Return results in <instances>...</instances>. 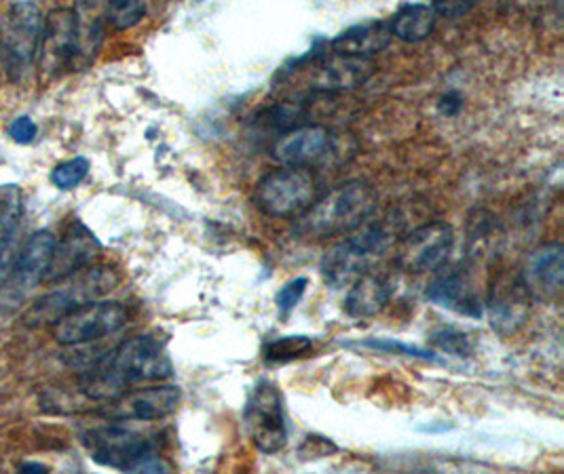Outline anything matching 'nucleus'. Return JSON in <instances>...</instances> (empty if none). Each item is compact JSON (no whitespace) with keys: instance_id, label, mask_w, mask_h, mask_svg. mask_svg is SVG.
Masks as SVG:
<instances>
[{"instance_id":"5","label":"nucleus","mask_w":564,"mask_h":474,"mask_svg":"<svg viewBox=\"0 0 564 474\" xmlns=\"http://www.w3.org/2000/svg\"><path fill=\"white\" fill-rule=\"evenodd\" d=\"M83 445L91 460L123 473H167L153 439L126 426H100L83 434Z\"/></svg>"},{"instance_id":"29","label":"nucleus","mask_w":564,"mask_h":474,"mask_svg":"<svg viewBox=\"0 0 564 474\" xmlns=\"http://www.w3.org/2000/svg\"><path fill=\"white\" fill-rule=\"evenodd\" d=\"M89 167H91L89 161L83 158V156L70 158L66 163H59L52 172V184L59 190H73L87 177Z\"/></svg>"},{"instance_id":"10","label":"nucleus","mask_w":564,"mask_h":474,"mask_svg":"<svg viewBox=\"0 0 564 474\" xmlns=\"http://www.w3.org/2000/svg\"><path fill=\"white\" fill-rule=\"evenodd\" d=\"M243 426L254 448L273 455L288 445V422L282 393L273 382H258L243 407Z\"/></svg>"},{"instance_id":"30","label":"nucleus","mask_w":564,"mask_h":474,"mask_svg":"<svg viewBox=\"0 0 564 474\" xmlns=\"http://www.w3.org/2000/svg\"><path fill=\"white\" fill-rule=\"evenodd\" d=\"M307 276H296V278L288 280V283L283 285L282 289L278 291V296H275V306H278V310L282 312L283 317H285V315H290V312L301 304L303 296H305V291H307Z\"/></svg>"},{"instance_id":"33","label":"nucleus","mask_w":564,"mask_h":474,"mask_svg":"<svg viewBox=\"0 0 564 474\" xmlns=\"http://www.w3.org/2000/svg\"><path fill=\"white\" fill-rule=\"evenodd\" d=\"M39 135V126L30 119V117H20L9 125V137L22 146H28L36 140Z\"/></svg>"},{"instance_id":"18","label":"nucleus","mask_w":564,"mask_h":474,"mask_svg":"<svg viewBox=\"0 0 564 474\" xmlns=\"http://www.w3.org/2000/svg\"><path fill=\"white\" fill-rule=\"evenodd\" d=\"M57 247V239L50 230H36L28 236L24 247L15 253L11 275L7 283L15 291H28L43 283L52 266L53 253Z\"/></svg>"},{"instance_id":"20","label":"nucleus","mask_w":564,"mask_h":474,"mask_svg":"<svg viewBox=\"0 0 564 474\" xmlns=\"http://www.w3.org/2000/svg\"><path fill=\"white\" fill-rule=\"evenodd\" d=\"M100 251H102V245L94 236V232L80 222H73V225L66 230V236L62 241H57L52 266H50V273L45 280H57V278H64V276L75 273L83 266H89L98 257Z\"/></svg>"},{"instance_id":"26","label":"nucleus","mask_w":564,"mask_h":474,"mask_svg":"<svg viewBox=\"0 0 564 474\" xmlns=\"http://www.w3.org/2000/svg\"><path fill=\"white\" fill-rule=\"evenodd\" d=\"M147 15V0H104V20L115 30H129Z\"/></svg>"},{"instance_id":"6","label":"nucleus","mask_w":564,"mask_h":474,"mask_svg":"<svg viewBox=\"0 0 564 474\" xmlns=\"http://www.w3.org/2000/svg\"><path fill=\"white\" fill-rule=\"evenodd\" d=\"M377 73V62L372 57L336 53V51H311L299 64H294L292 75H305V91L315 96H334L354 91L366 85Z\"/></svg>"},{"instance_id":"11","label":"nucleus","mask_w":564,"mask_h":474,"mask_svg":"<svg viewBox=\"0 0 564 474\" xmlns=\"http://www.w3.org/2000/svg\"><path fill=\"white\" fill-rule=\"evenodd\" d=\"M455 247V230L444 222L414 228L395 250V266L402 273L425 275L440 271Z\"/></svg>"},{"instance_id":"3","label":"nucleus","mask_w":564,"mask_h":474,"mask_svg":"<svg viewBox=\"0 0 564 474\" xmlns=\"http://www.w3.org/2000/svg\"><path fill=\"white\" fill-rule=\"evenodd\" d=\"M398 243L395 228L377 222L359 225L351 236L336 243L333 250L322 257L319 271L324 280L334 287H349L359 275L368 273L379 264V260Z\"/></svg>"},{"instance_id":"25","label":"nucleus","mask_w":564,"mask_h":474,"mask_svg":"<svg viewBox=\"0 0 564 474\" xmlns=\"http://www.w3.org/2000/svg\"><path fill=\"white\" fill-rule=\"evenodd\" d=\"M311 349H313V342L307 335H283L264 344L262 359L271 365H283L305 356Z\"/></svg>"},{"instance_id":"36","label":"nucleus","mask_w":564,"mask_h":474,"mask_svg":"<svg viewBox=\"0 0 564 474\" xmlns=\"http://www.w3.org/2000/svg\"><path fill=\"white\" fill-rule=\"evenodd\" d=\"M451 428H453L451 425L421 426L419 430H421V432H444V430H451Z\"/></svg>"},{"instance_id":"9","label":"nucleus","mask_w":564,"mask_h":474,"mask_svg":"<svg viewBox=\"0 0 564 474\" xmlns=\"http://www.w3.org/2000/svg\"><path fill=\"white\" fill-rule=\"evenodd\" d=\"M128 308L121 301L96 300L78 306L52 323L55 344L78 349L117 333L128 323Z\"/></svg>"},{"instance_id":"17","label":"nucleus","mask_w":564,"mask_h":474,"mask_svg":"<svg viewBox=\"0 0 564 474\" xmlns=\"http://www.w3.org/2000/svg\"><path fill=\"white\" fill-rule=\"evenodd\" d=\"M333 146V133L322 125H301L282 133L273 146V158L282 167H311Z\"/></svg>"},{"instance_id":"4","label":"nucleus","mask_w":564,"mask_h":474,"mask_svg":"<svg viewBox=\"0 0 564 474\" xmlns=\"http://www.w3.org/2000/svg\"><path fill=\"white\" fill-rule=\"evenodd\" d=\"M57 283L52 291L41 296L24 312V323L30 327L52 324L66 312L85 306L89 301L102 300L117 289L119 275L110 266H83L75 273L53 280Z\"/></svg>"},{"instance_id":"13","label":"nucleus","mask_w":564,"mask_h":474,"mask_svg":"<svg viewBox=\"0 0 564 474\" xmlns=\"http://www.w3.org/2000/svg\"><path fill=\"white\" fill-rule=\"evenodd\" d=\"M182 390L172 384H154L131 388L128 393L106 400L100 416L110 422H156L170 418L180 407Z\"/></svg>"},{"instance_id":"2","label":"nucleus","mask_w":564,"mask_h":474,"mask_svg":"<svg viewBox=\"0 0 564 474\" xmlns=\"http://www.w3.org/2000/svg\"><path fill=\"white\" fill-rule=\"evenodd\" d=\"M379 207L377 190L366 181H347L317 197L303 216L296 230L305 236L326 239L349 234L366 224Z\"/></svg>"},{"instance_id":"31","label":"nucleus","mask_w":564,"mask_h":474,"mask_svg":"<svg viewBox=\"0 0 564 474\" xmlns=\"http://www.w3.org/2000/svg\"><path fill=\"white\" fill-rule=\"evenodd\" d=\"M482 0H432V9L436 11L437 18L459 20L467 15L474 7H478Z\"/></svg>"},{"instance_id":"32","label":"nucleus","mask_w":564,"mask_h":474,"mask_svg":"<svg viewBox=\"0 0 564 474\" xmlns=\"http://www.w3.org/2000/svg\"><path fill=\"white\" fill-rule=\"evenodd\" d=\"M338 450L330 439L326 437H317V434H308L307 439L301 443L299 448V455L303 460H311V458H324L330 455L334 451Z\"/></svg>"},{"instance_id":"27","label":"nucleus","mask_w":564,"mask_h":474,"mask_svg":"<svg viewBox=\"0 0 564 474\" xmlns=\"http://www.w3.org/2000/svg\"><path fill=\"white\" fill-rule=\"evenodd\" d=\"M430 342L437 350H442L446 354H453L457 359H467L474 352V342H471L469 333L453 329V327H440L430 335Z\"/></svg>"},{"instance_id":"7","label":"nucleus","mask_w":564,"mask_h":474,"mask_svg":"<svg viewBox=\"0 0 564 474\" xmlns=\"http://www.w3.org/2000/svg\"><path fill=\"white\" fill-rule=\"evenodd\" d=\"M43 34V15L32 0H20L11 7L0 30L2 64L13 82L24 80L36 62Z\"/></svg>"},{"instance_id":"21","label":"nucleus","mask_w":564,"mask_h":474,"mask_svg":"<svg viewBox=\"0 0 564 474\" xmlns=\"http://www.w3.org/2000/svg\"><path fill=\"white\" fill-rule=\"evenodd\" d=\"M22 218V190L15 184L0 186V285L7 283L13 268L15 232Z\"/></svg>"},{"instance_id":"16","label":"nucleus","mask_w":564,"mask_h":474,"mask_svg":"<svg viewBox=\"0 0 564 474\" xmlns=\"http://www.w3.org/2000/svg\"><path fill=\"white\" fill-rule=\"evenodd\" d=\"M533 300L552 301L563 296L564 247L561 243H543L529 253L520 273Z\"/></svg>"},{"instance_id":"12","label":"nucleus","mask_w":564,"mask_h":474,"mask_svg":"<svg viewBox=\"0 0 564 474\" xmlns=\"http://www.w3.org/2000/svg\"><path fill=\"white\" fill-rule=\"evenodd\" d=\"M77 64V13L75 9H53L43 20L36 68L43 82L64 75Z\"/></svg>"},{"instance_id":"23","label":"nucleus","mask_w":564,"mask_h":474,"mask_svg":"<svg viewBox=\"0 0 564 474\" xmlns=\"http://www.w3.org/2000/svg\"><path fill=\"white\" fill-rule=\"evenodd\" d=\"M437 15L436 11L432 9V4H406L402 7L393 20L389 22L391 25V34L409 45H416L423 43L425 38L432 36L434 27H436Z\"/></svg>"},{"instance_id":"34","label":"nucleus","mask_w":564,"mask_h":474,"mask_svg":"<svg viewBox=\"0 0 564 474\" xmlns=\"http://www.w3.org/2000/svg\"><path fill=\"white\" fill-rule=\"evenodd\" d=\"M462 108L463 98L457 91H448L446 96H442L440 101H437V110H440V114H444V117H457V114L462 112Z\"/></svg>"},{"instance_id":"24","label":"nucleus","mask_w":564,"mask_h":474,"mask_svg":"<svg viewBox=\"0 0 564 474\" xmlns=\"http://www.w3.org/2000/svg\"><path fill=\"white\" fill-rule=\"evenodd\" d=\"M307 117L308 108L305 101H278L258 112L257 125L269 131H278L282 135L294 126L305 125Z\"/></svg>"},{"instance_id":"8","label":"nucleus","mask_w":564,"mask_h":474,"mask_svg":"<svg viewBox=\"0 0 564 474\" xmlns=\"http://www.w3.org/2000/svg\"><path fill=\"white\" fill-rule=\"evenodd\" d=\"M317 195V177L307 167H282L258 181L257 205L264 216L288 220L303 216Z\"/></svg>"},{"instance_id":"14","label":"nucleus","mask_w":564,"mask_h":474,"mask_svg":"<svg viewBox=\"0 0 564 474\" xmlns=\"http://www.w3.org/2000/svg\"><path fill=\"white\" fill-rule=\"evenodd\" d=\"M533 296L529 294L522 276L503 273L497 276L488 289L485 310L488 323L499 335H513L531 317Z\"/></svg>"},{"instance_id":"19","label":"nucleus","mask_w":564,"mask_h":474,"mask_svg":"<svg viewBox=\"0 0 564 474\" xmlns=\"http://www.w3.org/2000/svg\"><path fill=\"white\" fill-rule=\"evenodd\" d=\"M398 291V275L393 271H368L359 275L345 298V312L354 319H372L383 312Z\"/></svg>"},{"instance_id":"15","label":"nucleus","mask_w":564,"mask_h":474,"mask_svg":"<svg viewBox=\"0 0 564 474\" xmlns=\"http://www.w3.org/2000/svg\"><path fill=\"white\" fill-rule=\"evenodd\" d=\"M427 300L469 319H480L485 315L478 280L469 266L442 271L427 287Z\"/></svg>"},{"instance_id":"35","label":"nucleus","mask_w":564,"mask_h":474,"mask_svg":"<svg viewBox=\"0 0 564 474\" xmlns=\"http://www.w3.org/2000/svg\"><path fill=\"white\" fill-rule=\"evenodd\" d=\"M22 473L26 474H41V473H47L50 469L45 466V464H39V462H26V464H22V469H20Z\"/></svg>"},{"instance_id":"28","label":"nucleus","mask_w":564,"mask_h":474,"mask_svg":"<svg viewBox=\"0 0 564 474\" xmlns=\"http://www.w3.org/2000/svg\"><path fill=\"white\" fill-rule=\"evenodd\" d=\"M361 349L379 350V352H387V354H404V356H412V359H421V361H432V363H444L436 352L432 350L419 349L412 344H404L391 338H368L358 342Z\"/></svg>"},{"instance_id":"1","label":"nucleus","mask_w":564,"mask_h":474,"mask_svg":"<svg viewBox=\"0 0 564 474\" xmlns=\"http://www.w3.org/2000/svg\"><path fill=\"white\" fill-rule=\"evenodd\" d=\"M174 374L165 342L153 333L129 338L100 354L80 375L78 388L91 400L115 399L133 386L149 382H165Z\"/></svg>"},{"instance_id":"22","label":"nucleus","mask_w":564,"mask_h":474,"mask_svg":"<svg viewBox=\"0 0 564 474\" xmlns=\"http://www.w3.org/2000/svg\"><path fill=\"white\" fill-rule=\"evenodd\" d=\"M391 38H393V34H391L389 22H366V24L354 25V27L340 32L334 41L328 43V47L336 53L372 57V55L387 49Z\"/></svg>"}]
</instances>
